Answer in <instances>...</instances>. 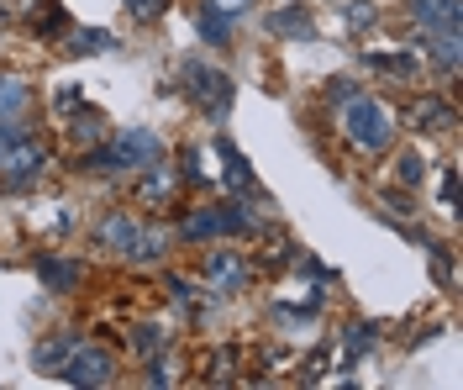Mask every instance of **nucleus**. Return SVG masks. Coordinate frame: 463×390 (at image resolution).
Segmentation results:
<instances>
[{
  "label": "nucleus",
  "mask_w": 463,
  "mask_h": 390,
  "mask_svg": "<svg viewBox=\"0 0 463 390\" xmlns=\"http://www.w3.org/2000/svg\"><path fill=\"white\" fill-rule=\"evenodd\" d=\"M343 132L364 153H384V148H390V132H395V127H390V111H384L379 100H369V95L353 90V95H347V111H343Z\"/></svg>",
  "instance_id": "nucleus-1"
},
{
  "label": "nucleus",
  "mask_w": 463,
  "mask_h": 390,
  "mask_svg": "<svg viewBox=\"0 0 463 390\" xmlns=\"http://www.w3.org/2000/svg\"><path fill=\"white\" fill-rule=\"evenodd\" d=\"M184 90L195 95V106H201L211 121L227 117L232 106V80L222 74V69H205V63H184Z\"/></svg>",
  "instance_id": "nucleus-2"
},
{
  "label": "nucleus",
  "mask_w": 463,
  "mask_h": 390,
  "mask_svg": "<svg viewBox=\"0 0 463 390\" xmlns=\"http://www.w3.org/2000/svg\"><path fill=\"white\" fill-rule=\"evenodd\" d=\"M111 369H116V359L106 348H74L58 375H63L69 385H111Z\"/></svg>",
  "instance_id": "nucleus-3"
},
{
  "label": "nucleus",
  "mask_w": 463,
  "mask_h": 390,
  "mask_svg": "<svg viewBox=\"0 0 463 390\" xmlns=\"http://www.w3.org/2000/svg\"><path fill=\"white\" fill-rule=\"evenodd\" d=\"M111 158L121 164V169H132V164H137V169H153V164L164 158V143H158L153 132H127V138L111 148Z\"/></svg>",
  "instance_id": "nucleus-4"
},
{
  "label": "nucleus",
  "mask_w": 463,
  "mask_h": 390,
  "mask_svg": "<svg viewBox=\"0 0 463 390\" xmlns=\"http://www.w3.org/2000/svg\"><path fill=\"white\" fill-rule=\"evenodd\" d=\"M411 16L427 22V37H437V32H458V0H411Z\"/></svg>",
  "instance_id": "nucleus-5"
},
{
  "label": "nucleus",
  "mask_w": 463,
  "mask_h": 390,
  "mask_svg": "<svg viewBox=\"0 0 463 390\" xmlns=\"http://www.w3.org/2000/svg\"><path fill=\"white\" fill-rule=\"evenodd\" d=\"M95 238L106 243V248H116V253H137V238H143V233H137V222H132L127 211H116V216H106V222L95 227Z\"/></svg>",
  "instance_id": "nucleus-6"
},
{
  "label": "nucleus",
  "mask_w": 463,
  "mask_h": 390,
  "mask_svg": "<svg viewBox=\"0 0 463 390\" xmlns=\"http://www.w3.org/2000/svg\"><path fill=\"white\" fill-rule=\"evenodd\" d=\"M269 27L279 32V37H289V43H295V37H300V43H311V37H317V27H311V16H306V11H295V5H285V11H274V16H269Z\"/></svg>",
  "instance_id": "nucleus-7"
},
{
  "label": "nucleus",
  "mask_w": 463,
  "mask_h": 390,
  "mask_svg": "<svg viewBox=\"0 0 463 390\" xmlns=\"http://www.w3.org/2000/svg\"><path fill=\"white\" fill-rule=\"evenodd\" d=\"M205 274H211V280H222V290H237V285L248 280V270H242V259H237V253H227V248L205 259Z\"/></svg>",
  "instance_id": "nucleus-8"
},
{
  "label": "nucleus",
  "mask_w": 463,
  "mask_h": 390,
  "mask_svg": "<svg viewBox=\"0 0 463 390\" xmlns=\"http://www.w3.org/2000/svg\"><path fill=\"white\" fill-rule=\"evenodd\" d=\"M416 127H427V132H437V127H453V106L448 100H437V95H427V100H416Z\"/></svg>",
  "instance_id": "nucleus-9"
},
{
  "label": "nucleus",
  "mask_w": 463,
  "mask_h": 390,
  "mask_svg": "<svg viewBox=\"0 0 463 390\" xmlns=\"http://www.w3.org/2000/svg\"><path fill=\"white\" fill-rule=\"evenodd\" d=\"M369 63H374V69H390L395 80H416V74H421V59H416V53H369Z\"/></svg>",
  "instance_id": "nucleus-10"
},
{
  "label": "nucleus",
  "mask_w": 463,
  "mask_h": 390,
  "mask_svg": "<svg viewBox=\"0 0 463 390\" xmlns=\"http://www.w3.org/2000/svg\"><path fill=\"white\" fill-rule=\"evenodd\" d=\"M195 27H201L205 43H227V37H232V16H227V11H216V5H205L201 16H195Z\"/></svg>",
  "instance_id": "nucleus-11"
},
{
  "label": "nucleus",
  "mask_w": 463,
  "mask_h": 390,
  "mask_svg": "<svg viewBox=\"0 0 463 390\" xmlns=\"http://www.w3.org/2000/svg\"><path fill=\"white\" fill-rule=\"evenodd\" d=\"M80 264H69V259H48L43 264V280H53V290H74V280H80Z\"/></svg>",
  "instance_id": "nucleus-12"
},
{
  "label": "nucleus",
  "mask_w": 463,
  "mask_h": 390,
  "mask_svg": "<svg viewBox=\"0 0 463 390\" xmlns=\"http://www.w3.org/2000/svg\"><path fill=\"white\" fill-rule=\"evenodd\" d=\"M174 185H179V180H174V169H153V175L143 180V190H137V195H143V201H158V195H169Z\"/></svg>",
  "instance_id": "nucleus-13"
},
{
  "label": "nucleus",
  "mask_w": 463,
  "mask_h": 390,
  "mask_svg": "<svg viewBox=\"0 0 463 390\" xmlns=\"http://www.w3.org/2000/svg\"><path fill=\"white\" fill-rule=\"evenodd\" d=\"M401 180L405 185H421V164H416V153H401Z\"/></svg>",
  "instance_id": "nucleus-14"
},
{
  "label": "nucleus",
  "mask_w": 463,
  "mask_h": 390,
  "mask_svg": "<svg viewBox=\"0 0 463 390\" xmlns=\"http://www.w3.org/2000/svg\"><path fill=\"white\" fill-rule=\"evenodd\" d=\"M347 22H353V27H369V22H374V5H364V0L347 5Z\"/></svg>",
  "instance_id": "nucleus-15"
},
{
  "label": "nucleus",
  "mask_w": 463,
  "mask_h": 390,
  "mask_svg": "<svg viewBox=\"0 0 463 390\" xmlns=\"http://www.w3.org/2000/svg\"><path fill=\"white\" fill-rule=\"evenodd\" d=\"M153 348H164V332L143 328V332H137V354H153Z\"/></svg>",
  "instance_id": "nucleus-16"
},
{
  "label": "nucleus",
  "mask_w": 463,
  "mask_h": 390,
  "mask_svg": "<svg viewBox=\"0 0 463 390\" xmlns=\"http://www.w3.org/2000/svg\"><path fill=\"white\" fill-rule=\"evenodd\" d=\"M384 201H390V211H395V216H411V211H416V201H411V195H401V190H390Z\"/></svg>",
  "instance_id": "nucleus-17"
},
{
  "label": "nucleus",
  "mask_w": 463,
  "mask_h": 390,
  "mask_svg": "<svg viewBox=\"0 0 463 390\" xmlns=\"http://www.w3.org/2000/svg\"><path fill=\"white\" fill-rule=\"evenodd\" d=\"M127 5H132V11H137V16H143V22H153V16H158V11H164V0H127Z\"/></svg>",
  "instance_id": "nucleus-18"
},
{
  "label": "nucleus",
  "mask_w": 463,
  "mask_h": 390,
  "mask_svg": "<svg viewBox=\"0 0 463 390\" xmlns=\"http://www.w3.org/2000/svg\"><path fill=\"white\" fill-rule=\"evenodd\" d=\"M0 22H5V11H0Z\"/></svg>",
  "instance_id": "nucleus-19"
}]
</instances>
